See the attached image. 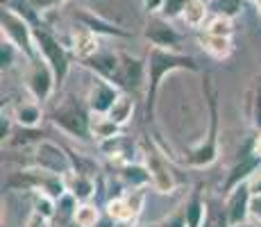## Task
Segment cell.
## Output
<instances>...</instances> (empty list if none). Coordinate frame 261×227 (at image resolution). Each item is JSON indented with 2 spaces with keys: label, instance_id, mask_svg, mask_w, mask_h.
Masks as SVG:
<instances>
[{
  "label": "cell",
  "instance_id": "1",
  "mask_svg": "<svg viewBox=\"0 0 261 227\" xmlns=\"http://www.w3.org/2000/svg\"><path fill=\"white\" fill-rule=\"evenodd\" d=\"M175 70H193L200 73V64L195 57L184 55L179 50H168V48H157V45H150L148 59H145V116L148 120L154 118V105H157V93L162 87V80L168 73Z\"/></svg>",
  "mask_w": 261,
  "mask_h": 227
},
{
  "label": "cell",
  "instance_id": "2",
  "mask_svg": "<svg viewBox=\"0 0 261 227\" xmlns=\"http://www.w3.org/2000/svg\"><path fill=\"white\" fill-rule=\"evenodd\" d=\"M202 82L204 98H207L209 105V134L184 159V164L191 166V168H204V166H212L218 159V89H216L214 78L209 73H204Z\"/></svg>",
  "mask_w": 261,
  "mask_h": 227
},
{
  "label": "cell",
  "instance_id": "3",
  "mask_svg": "<svg viewBox=\"0 0 261 227\" xmlns=\"http://www.w3.org/2000/svg\"><path fill=\"white\" fill-rule=\"evenodd\" d=\"M50 120L57 125L59 130H64L66 134H71L73 139L89 141L91 136V109H89L87 100H77L75 95H68L66 100L57 105L50 114Z\"/></svg>",
  "mask_w": 261,
  "mask_h": 227
},
{
  "label": "cell",
  "instance_id": "4",
  "mask_svg": "<svg viewBox=\"0 0 261 227\" xmlns=\"http://www.w3.org/2000/svg\"><path fill=\"white\" fill-rule=\"evenodd\" d=\"M0 25H3V37L9 39V41L16 45L28 62L30 59H34V57H39L37 41H34V25L30 23L28 18L21 16L16 9L3 7Z\"/></svg>",
  "mask_w": 261,
  "mask_h": 227
},
{
  "label": "cell",
  "instance_id": "5",
  "mask_svg": "<svg viewBox=\"0 0 261 227\" xmlns=\"http://www.w3.org/2000/svg\"><path fill=\"white\" fill-rule=\"evenodd\" d=\"M34 41H37V50L43 59L53 66L57 84H62L68 75L71 68V57H68V50L59 43V39L46 28V25H34Z\"/></svg>",
  "mask_w": 261,
  "mask_h": 227
},
{
  "label": "cell",
  "instance_id": "6",
  "mask_svg": "<svg viewBox=\"0 0 261 227\" xmlns=\"http://www.w3.org/2000/svg\"><path fill=\"white\" fill-rule=\"evenodd\" d=\"M143 164L150 170V180H152V189L162 195H168L177 189V178L170 166L168 157L159 153L154 145H145L143 148Z\"/></svg>",
  "mask_w": 261,
  "mask_h": 227
},
{
  "label": "cell",
  "instance_id": "7",
  "mask_svg": "<svg viewBox=\"0 0 261 227\" xmlns=\"http://www.w3.org/2000/svg\"><path fill=\"white\" fill-rule=\"evenodd\" d=\"M145 189L148 186H143V189H127L123 195L112 198L107 203V216L116 225H137L143 209Z\"/></svg>",
  "mask_w": 261,
  "mask_h": 227
},
{
  "label": "cell",
  "instance_id": "8",
  "mask_svg": "<svg viewBox=\"0 0 261 227\" xmlns=\"http://www.w3.org/2000/svg\"><path fill=\"white\" fill-rule=\"evenodd\" d=\"M34 166L46 168L50 173L68 175L73 170L71 153H66V150L59 143H55V141L41 139V141H37V148H34Z\"/></svg>",
  "mask_w": 261,
  "mask_h": 227
},
{
  "label": "cell",
  "instance_id": "9",
  "mask_svg": "<svg viewBox=\"0 0 261 227\" xmlns=\"http://www.w3.org/2000/svg\"><path fill=\"white\" fill-rule=\"evenodd\" d=\"M30 68H28V91L32 93L34 100L43 103L53 95V89L57 84V78H55L53 66L46 62V59L39 55V57L30 59Z\"/></svg>",
  "mask_w": 261,
  "mask_h": 227
},
{
  "label": "cell",
  "instance_id": "10",
  "mask_svg": "<svg viewBox=\"0 0 261 227\" xmlns=\"http://www.w3.org/2000/svg\"><path fill=\"white\" fill-rule=\"evenodd\" d=\"M120 87H116L114 82H109V80L100 78V75L93 73V82L91 87L87 91V105L89 109H91L93 114H109V109H112V105L116 103V98L120 95Z\"/></svg>",
  "mask_w": 261,
  "mask_h": 227
},
{
  "label": "cell",
  "instance_id": "11",
  "mask_svg": "<svg viewBox=\"0 0 261 227\" xmlns=\"http://www.w3.org/2000/svg\"><path fill=\"white\" fill-rule=\"evenodd\" d=\"M259 168H261V155L254 150V141H252V143H248V148H245V155H241V159L227 173V180H225V184H223V195H227L229 191L237 189L239 184L248 182Z\"/></svg>",
  "mask_w": 261,
  "mask_h": 227
},
{
  "label": "cell",
  "instance_id": "12",
  "mask_svg": "<svg viewBox=\"0 0 261 227\" xmlns=\"http://www.w3.org/2000/svg\"><path fill=\"white\" fill-rule=\"evenodd\" d=\"M145 41H150V45H157V48H168V50H177L182 43V34L170 25L168 18L159 16H150V21L145 23L143 30Z\"/></svg>",
  "mask_w": 261,
  "mask_h": 227
},
{
  "label": "cell",
  "instance_id": "13",
  "mask_svg": "<svg viewBox=\"0 0 261 227\" xmlns=\"http://www.w3.org/2000/svg\"><path fill=\"white\" fill-rule=\"evenodd\" d=\"M250 205H252V191L250 184L243 182L237 189H232L225 195V207H227V216H229V227L245 223L250 216Z\"/></svg>",
  "mask_w": 261,
  "mask_h": 227
},
{
  "label": "cell",
  "instance_id": "14",
  "mask_svg": "<svg viewBox=\"0 0 261 227\" xmlns=\"http://www.w3.org/2000/svg\"><path fill=\"white\" fill-rule=\"evenodd\" d=\"M145 62L132 57L127 53H120V89L123 91H139L145 87Z\"/></svg>",
  "mask_w": 261,
  "mask_h": 227
},
{
  "label": "cell",
  "instance_id": "15",
  "mask_svg": "<svg viewBox=\"0 0 261 227\" xmlns=\"http://www.w3.org/2000/svg\"><path fill=\"white\" fill-rule=\"evenodd\" d=\"M87 68H91L95 75L114 82L116 87H120V53H95L93 57H89L87 62H82Z\"/></svg>",
  "mask_w": 261,
  "mask_h": 227
},
{
  "label": "cell",
  "instance_id": "16",
  "mask_svg": "<svg viewBox=\"0 0 261 227\" xmlns=\"http://www.w3.org/2000/svg\"><path fill=\"white\" fill-rule=\"evenodd\" d=\"M68 50H71L73 57H77L80 62H87L89 57H93L95 53H100V39H98V34H95L93 30L80 25V28L73 30L71 48Z\"/></svg>",
  "mask_w": 261,
  "mask_h": 227
},
{
  "label": "cell",
  "instance_id": "17",
  "mask_svg": "<svg viewBox=\"0 0 261 227\" xmlns=\"http://www.w3.org/2000/svg\"><path fill=\"white\" fill-rule=\"evenodd\" d=\"M75 18L80 21V25H84V28L93 30L95 34H105V37H120V39H129V32H125V30H120L118 25L105 21L102 16H98V14L93 12H87V9H82V12L75 14Z\"/></svg>",
  "mask_w": 261,
  "mask_h": 227
},
{
  "label": "cell",
  "instance_id": "18",
  "mask_svg": "<svg viewBox=\"0 0 261 227\" xmlns=\"http://www.w3.org/2000/svg\"><path fill=\"white\" fill-rule=\"evenodd\" d=\"M14 123L21 125L23 130H37L43 120V112L39 100H23L14 105Z\"/></svg>",
  "mask_w": 261,
  "mask_h": 227
},
{
  "label": "cell",
  "instance_id": "19",
  "mask_svg": "<svg viewBox=\"0 0 261 227\" xmlns=\"http://www.w3.org/2000/svg\"><path fill=\"white\" fill-rule=\"evenodd\" d=\"M198 43L209 57L214 59H227L234 53V43L232 37H218V34H209V32H200L198 34Z\"/></svg>",
  "mask_w": 261,
  "mask_h": 227
},
{
  "label": "cell",
  "instance_id": "20",
  "mask_svg": "<svg viewBox=\"0 0 261 227\" xmlns=\"http://www.w3.org/2000/svg\"><path fill=\"white\" fill-rule=\"evenodd\" d=\"M118 178L123 182V186L127 189H143V186H152V180H150V170L145 164H127L118 166Z\"/></svg>",
  "mask_w": 261,
  "mask_h": 227
},
{
  "label": "cell",
  "instance_id": "21",
  "mask_svg": "<svg viewBox=\"0 0 261 227\" xmlns=\"http://www.w3.org/2000/svg\"><path fill=\"white\" fill-rule=\"evenodd\" d=\"M66 186L80 203H89V200L95 195L93 175H84V173H75V170H71V173L66 175Z\"/></svg>",
  "mask_w": 261,
  "mask_h": 227
},
{
  "label": "cell",
  "instance_id": "22",
  "mask_svg": "<svg viewBox=\"0 0 261 227\" xmlns=\"http://www.w3.org/2000/svg\"><path fill=\"white\" fill-rule=\"evenodd\" d=\"M204 216H207V200L202 198L200 191H193L191 198L184 203V218H187V227H202Z\"/></svg>",
  "mask_w": 261,
  "mask_h": 227
},
{
  "label": "cell",
  "instance_id": "23",
  "mask_svg": "<svg viewBox=\"0 0 261 227\" xmlns=\"http://www.w3.org/2000/svg\"><path fill=\"white\" fill-rule=\"evenodd\" d=\"M209 16H212V7H209L204 0H189L179 18L184 21V25L198 30V28H202V25L207 23Z\"/></svg>",
  "mask_w": 261,
  "mask_h": 227
},
{
  "label": "cell",
  "instance_id": "24",
  "mask_svg": "<svg viewBox=\"0 0 261 227\" xmlns=\"http://www.w3.org/2000/svg\"><path fill=\"white\" fill-rule=\"evenodd\" d=\"M132 114H134V98L127 93V91H120V95L116 98V103L112 105V109H109L107 116L114 120V123H118L120 128H123V125L129 123Z\"/></svg>",
  "mask_w": 261,
  "mask_h": 227
},
{
  "label": "cell",
  "instance_id": "25",
  "mask_svg": "<svg viewBox=\"0 0 261 227\" xmlns=\"http://www.w3.org/2000/svg\"><path fill=\"white\" fill-rule=\"evenodd\" d=\"M120 134V125L114 123L107 114H93L91 112V136L95 141H105L109 136Z\"/></svg>",
  "mask_w": 261,
  "mask_h": 227
},
{
  "label": "cell",
  "instance_id": "26",
  "mask_svg": "<svg viewBox=\"0 0 261 227\" xmlns=\"http://www.w3.org/2000/svg\"><path fill=\"white\" fill-rule=\"evenodd\" d=\"M202 227H229L227 207L220 198H207V216Z\"/></svg>",
  "mask_w": 261,
  "mask_h": 227
},
{
  "label": "cell",
  "instance_id": "27",
  "mask_svg": "<svg viewBox=\"0 0 261 227\" xmlns=\"http://www.w3.org/2000/svg\"><path fill=\"white\" fill-rule=\"evenodd\" d=\"M248 114H250V120H252L254 130L261 132V73H257L252 78V89H250V95H248Z\"/></svg>",
  "mask_w": 261,
  "mask_h": 227
},
{
  "label": "cell",
  "instance_id": "28",
  "mask_svg": "<svg viewBox=\"0 0 261 227\" xmlns=\"http://www.w3.org/2000/svg\"><path fill=\"white\" fill-rule=\"evenodd\" d=\"M73 223L77 227H98L100 223V211L91 200L89 203H80L73 214Z\"/></svg>",
  "mask_w": 261,
  "mask_h": 227
},
{
  "label": "cell",
  "instance_id": "29",
  "mask_svg": "<svg viewBox=\"0 0 261 227\" xmlns=\"http://www.w3.org/2000/svg\"><path fill=\"white\" fill-rule=\"evenodd\" d=\"M202 32H209V34H218V37H232L234 34V23L232 18L223 16V14H212L207 18V23L202 25Z\"/></svg>",
  "mask_w": 261,
  "mask_h": 227
},
{
  "label": "cell",
  "instance_id": "30",
  "mask_svg": "<svg viewBox=\"0 0 261 227\" xmlns=\"http://www.w3.org/2000/svg\"><path fill=\"white\" fill-rule=\"evenodd\" d=\"M32 209L43 214L48 220H53L57 216V200L53 198L46 191H34V200H32Z\"/></svg>",
  "mask_w": 261,
  "mask_h": 227
},
{
  "label": "cell",
  "instance_id": "31",
  "mask_svg": "<svg viewBox=\"0 0 261 227\" xmlns=\"http://www.w3.org/2000/svg\"><path fill=\"white\" fill-rule=\"evenodd\" d=\"M21 50L16 48L9 39H5L3 37V41H0V66H3V70H7V68H12L14 64H16V59L21 57Z\"/></svg>",
  "mask_w": 261,
  "mask_h": 227
},
{
  "label": "cell",
  "instance_id": "32",
  "mask_svg": "<svg viewBox=\"0 0 261 227\" xmlns=\"http://www.w3.org/2000/svg\"><path fill=\"white\" fill-rule=\"evenodd\" d=\"M212 14H223L227 18H234L241 14V7H243V0H212Z\"/></svg>",
  "mask_w": 261,
  "mask_h": 227
},
{
  "label": "cell",
  "instance_id": "33",
  "mask_svg": "<svg viewBox=\"0 0 261 227\" xmlns=\"http://www.w3.org/2000/svg\"><path fill=\"white\" fill-rule=\"evenodd\" d=\"M189 0H164V7H162V16L168 18V21H173V18H179L184 12V7H187Z\"/></svg>",
  "mask_w": 261,
  "mask_h": 227
},
{
  "label": "cell",
  "instance_id": "34",
  "mask_svg": "<svg viewBox=\"0 0 261 227\" xmlns=\"http://www.w3.org/2000/svg\"><path fill=\"white\" fill-rule=\"evenodd\" d=\"M152 227H187V218H184V207H179L175 214L166 216L162 223H157V225H152Z\"/></svg>",
  "mask_w": 261,
  "mask_h": 227
},
{
  "label": "cell",
  "instance_id": "35",
  "mask_svg": "<svg viewBox=\"0 0 261 227\" xmlns=\"http://www.w3.org/2000/svg\"><path fill=\"white\" fill-rule=\"evenodd\" d=\"M30 5H32L34 9H39V12H46V9H53V7H59V5H64L66 0H28Z\"/></svg>",
  "mask_w": 261,
  "mask_h": 227
},
{
  "label": "cell",
  "instance_id": "36",
  "mask_svg": "<svg viewBox=\"0 0 261 227\" xmlns=\"http://www.w3.org/2000/svg\"><path fill=\"white\" fill-rule=\"evenodd\" d=\"M164 7V0H143V12L148 14V16H152V14H159Z\"/></svg>",
  "mask_w": 261,
  "mask_h": 227
},
{
  "label": "cell",
  "instance_id": "37",
  "mask_svg": "<svg viewBox=\"0 0 261 227\" xmlns=\"http://www.w3.org/2000/svg\"><path fill=\"white\" fill-rule=\"evenodd\" d=\"M248 184H250V191H252V195H261V168L248 180Z\"/></svg>",
  "mask_w": 261,
  "mask_h": 227
},
{
  "label": "cell",
  "instance_id": "38",
  "mask_svg": "<svg viewBox=\"0 0 261 227\" xmlns=\"http://www.w3.org/2000/svg\"><path fill=\"white\" fill-rule=\"evenodd\" d=\"M250 214H252L254 218H259V223H261V195H252V205H250Z\"/></svg>",
  "mask_w": 261,
  "mask_h": 227
},
{
  "label": "cell",
  "instance_id": "39",
  "mask_svg": "<svg viewBox=\"0 0 261 227\" xmlns=\"http://www.w3.org/2000/svg\"><path fill=\"white\" fill-rule=\"evenodd\" d=\"M0 132H3V141L9 139V118L3 116V123H0Z\"/></svg>",
  "mask_w": 261,
  "mask_h": 227
},
{
  "label": "cell",
  "instance_id": "40",
  "mask_svg": "<svg viewBox=\"0 0 261 227\" xmlns=\"http://www.w3.org/2000/svg\"><path fill=\"white\" fill-rule=\"evenodd\" d=\"M254 150H257V153L261 155V134L257 136V139H254Z\"/></svg>",
  "mask_w": 261,
  "mask_h": 227
},
{
  "label": "cell",
  "instance_id": "41",
  "mask_svg": "<svg viewBox=\"0 0 261 227\" xmlns=\"http://www.w3.org/2000/svg\"><path fill=\"white\" fill-rule=\"evenodd\" d=\"M232 227H257V225H252V223H248V220H245V223H239V225H232Z\"/></svg>",
  "mask_w": 261,
  "mask_h": 227
},
{
  "label": "cell",
  "instance_id": "42",
  "mask_svg": "<svg viewBox=\"0 0 261 227\" xmlns=\"http://www.w3.org/2000/svg\"><path fill=\"white\" fill-rule=\"evenodd\" d=\"M257 12H259V16H261V3H257Z\"/></svg>",
  "mask_w": 261,
  "mask_h": 227
},
{
  "label": "cell",
  "instance_id": "43",
  "mask_svg": "<svg viewBox=\"0 0 261 227\" xmlns=\"http://www.w3.org/2000/svg\"><path fill=\"white\" fill-rule=\"evenodd\" d=\"M116 227H137V225H116Z\"/></svg>",
  "mask_w": 261,
  "mask_h": 227
},
{
  "label": "cell",
  "instance_id": "44",
  "mask_svg": "<svg viewBox=\"0 0 261 227\" xmlns=\"http://www.w3.org/2000/svg\"><path fill=\"white\" fill-rule=\"evenodd\" d=\"M252 3H254V5H257V3H261V0H252Z\"/></svg>",
  "mask_w": 261,
  "mask_h": 227
},
{
  "label": "cell",
  "instance_id": "45",
  "mask_svg": "<svg viewBox=\"0 0 261 227\" xmlns=\"http://www.w3.org/2000/svg\"><path fill=\"white\" fill-rule=\"evenodd\" d=\"M5 3H9V0H3V7H5Z\"/></svg>",
  "mask_w": 261,
  "mask_h": 227
},
{
  "label": "cell",
  "instance_id": "46",
  "mask_svg": "<svg viewBox=\"0 0 261 227\" xmlns=\"http://www.w3.org/2000/svg\"><path fill=\"white\" fill-rule=\"evenodd\" d=\"M50 227H53V225H50Z\"/></svg>",
  "mask_w": 261,
  "mask_h": 227
}]
</instances>
